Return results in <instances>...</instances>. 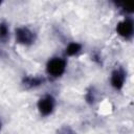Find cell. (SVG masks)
<instances>
[{"instance_id": "cell-1", "label": "cell", "mask_w": 134, "mask_h": 134, "mask_svg": "<svg viewBox=\"0 0 134 134\" xmlns=\"http://www.w3.org/2000/svg\"><path fill=\"white\" fill-rule=\"evenodd\" d=\"M66 65H67V63H66L65 59L59 58V57L52 58L47 63V66H46L47 73L53 77H59L65 72Z\"/></svg>"}, {"instance_id": "cell-2", "label": "cell", "mask_w": 134, "mask_h": 134, "mask_svg": "<svg viewBox=\"0 0 134 134\" xmlns=\"http://www.w3.org/2000/svg\"><path fill=\"white\" fill-rule=\"evenodd\" d=\"M117 34L125 38V39H131L134 31V25L131 18H126L122 21H120L116 26Z\"/></svg>"}, {"instance_id": "cell-3", "label": "cell", "mask_w": 134, "mask_h": 134, "mask_svg": "<svg viewBox=\"0 0 134 134\" xmlns=\"http://www.w3.org/2000/svg\"><path fill=\"white\" fill-rule=\"evenodd\" d=\"M16 40L23 45H29L35 41V32L27 27H19L16 29Z\"/></svg>"}, {"instance_id": "cell-4", "label": "cell", "mask_w": 134, "mask_h": 134, "mask_svg": "<svg viewBox=\"0 0 134 134\" xmlns=\"http://www.w3.org/2000/svg\"><path fill=\"white\" fill-rule=\"evenodd\" d=\"M55 106L54 98L51 95H44L38 102V109L42 115H49L52 113Z\"/></svg>"}, {"instance_id": "cell-5", "label": "cell", "mask_w": 134, "mask_h": 134, "mask_svg": "<svg viewBox=\"0 0 134 134\" xmlns=\"http://www.w3.org/2000/svg\"><path fill=\"white\" fill-rule=\"evenodd\" d=\"M126 81V73L121 68H116L111 73V85L114 89L120 90Z\"/></svg>"}, {"instance_id": "cell-6", "label": "cell", "mask_w": 134, "mask_h": 134, "mask_svg": "<svg viewBox=\"0 0 134 134\" xmlns=\"http://www.w3.org/2000/svg\"><path fill=\"white\" fill-rule=\"evenodd\" d=\"M81 48H82L81 44H79L76 42L69 43L68 46L66 47V54L67 55H74L81 51Z\"/></svg>"}, {"instance_id": "cell-7", "label": "cell", "mask_w": 134, "mask_h": 134, "mask_svg": "<svg viewBox=\"0 0 134 134\" xmlns=\"http://www.w3.org/2000/svg\"><path fill=\"white\" fill-rule=\"evenodd\" d=\"M8 38V27L5 23H0V41H6Z\"/></svg>"}, {"instance_id": "cell-8", "label": "cell", "mask_w": 134, "mask_h": 134, "mask_svg": "<svg viewBox=\"0 0 134 134\" xmlns=\"http://www.w3.org/2000/svg\"><path fill=\"white\" fill-rule=\"evenodd\" d=\"M0 130H1V122H0Z\"/></svg>"}, {"instance_id": "cell-9", "label": "cell", "mask_w": 134, "mask_h": 134, "mask_svg": "<svg viewBox=\"0 0 134 134\" xmlns=\"http://www.w3.org/2000/svg\"><path fill=\"white\" fill-rule=\"evenodd\" d=\"M0 5H1V2H0Z\"/></svg>"}]
</instances>
